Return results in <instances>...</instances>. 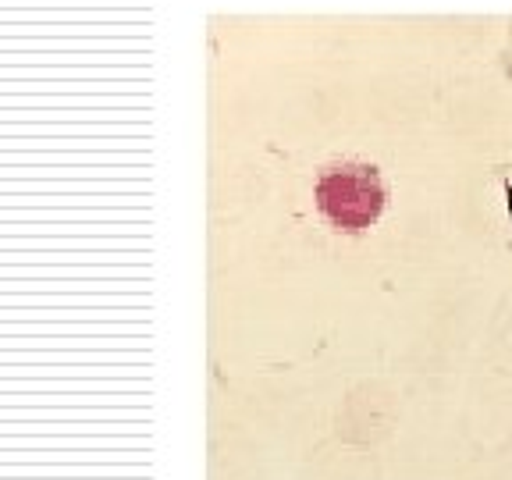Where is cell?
Instances as JSON below:
<instances>
[{
  "instance_id": "obj_1",
  "label": "cell",
  "mask_w": 512,
  "mask_h": 480,
  "mask_svg": "<svg viewBox=\"0 0 512 480\" xmlns=\"http://www.w3.org/2000/svg\"><path fill=\"white\" fill-rule=\"evenodd\" d=\"M317 210L331 221V228L345 235H360L374 228L377 217L384 214L381 171L374 164H335L317 178Z\"/></svg>"
}]
</instances>
